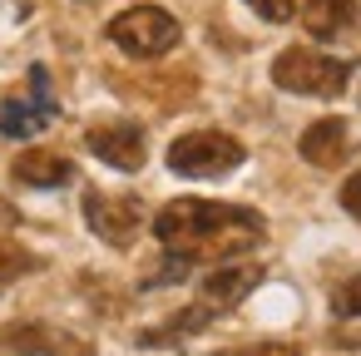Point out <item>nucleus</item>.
Returning <instances> with one entry per match:
<instances>
[{"label":"nucleus","mask_w":361,"mask_h":356,"mask_svg":"<svg viewBox=\"0 0 361 356\" xmlns=\"http://www.w3.org/2000/svg\"><path fill=\"white\" fill-rule=\"evenodd\" d=\"M243 159H247V149L223 129H193L169 144V168L183 178H218V173H233Z\"/></svg>","instance_id":"3"},{"label":"nucleus","mask_w":361,"mask_h":356,"mask_svg":"<svg viewBox=\"0 0 361 356\" xmlns=\"http://www.w3.org/2000/svg\"><path fill=\"white\" fill-rule=\"evenodd\" d=\"M154 238L183 262H233L267 238L257 208L213 203V198H178L154 218Z\"/></svg>","instance_id":"1"},{"label":"nucleus","mask_w":361,"mask_h":356,"mask_svg":"<svg viewBox=\"0 0 361 356\" xmlns=\"http://www.w3.org/2000/svg\"><path fill=\"white\" fill-rule=\"evenodd\" d=\"M0 346L35 351V356H94L90 341H80L70 331H55V326H11V331H0Z\"/></svg>","instance_id":"10"},{"label":"nucleus","mask_w":361,"mask_h":356,"mask_svg":"<svg viewBox=\"0 0 361 356\" xmlns=\"http://www.w3.org/2000/svg\"><path fill=\"white\" fill-rule=\"evenodd\" d=\"M272 85L287 94H317V99H336L351 85V65L307 45H292L272 60Z\"/></svg>","instance_id":"2"},{"label":"nucleus","mask_w":361,"mask_h":356,"mask_svg":"<svg viewBox=\"0 0 361 356\" xmlns=\"http://www.w3.org/2000/svg\"><path fill=\"white\" fill-rule=\"evenodd\" d=\"M124 55H134V60H159V55H169L173 45H178V20L169 16V11H159V6H134V11H124V16H114L109 20V30H104Z\"/></svg>","instance_id":"4"},{"label":"nucleus","mask_w":361,"mask_h":356,"mask_svg":"<svg viewBox=\"0 0 361 356\" xmlns=\"http://www.w3.org/2000/svg\"><path fill=\"white\" fill-rule=\"evenodd\" d=\"M243 6H252L262 20H272V25H282V20H292L297 16V0H243Z\"/></svg>","instance_id":"15"},{"label":"nucleus","mask_w":361,"mask_h":356,"mask_svg":"<svg viewBox=\"0 0 361 356\" xmlns=\"http://www.w3.org/2000/svg\"><path fill=\"white\" fill-rule=\"evenodd\" d=\"M341 208H346V213L361 223V173H351V178L341 183Z\"/></svg>","instance_id":"16"},{"label":"nucleus","mask_w":361,"mask_h":356,"mask_svg":"<svg viewBox=\"0 0 361 356\" xmlns=\"http://www.w3.org/2000/svg\"><path fill=\"white\" fill-rule=\"evenodd\" d=\"M85 149H90L99 164L119 168V173H134V168H144V159H149V144H144V129H139V124H94V129L85 134Z\"/></svg>","instance_id":"6"},{"label":"nucleus","mask_w":361,"mask_h":356,"mask_svg":"<svg viewBox=\"0 0 361 356\" xmlns=\"http://www.w3.org/2000/svg\"><path fill=\"white\" fill-rule=\"evenodd\" d=\"M11 178L25 183V188H65V183H75V164L50 154V149H25L11 164Z\"/></svg>","instance_id":"11"},{"label":"nucleus","mask_w":361,"mask_h":356,"mask_svg":"<svg viewBox=\"0 0 361 356\" xmlns=\"http://www.w3.org/2000/svg\"><path fill=\"white\" fill-rule=\"evenodd\" d=\"M262 282V267L257 262H218L208 277H203V287H198V302L218 317V312H228V307H238L252 287Z\"/></svg>","instance_id":"8"},{"label":"nucleus","mask_w":361,"mask_h":356,"mask_svg":"<svg viewBox=\"0 0 361 356\" xmlns=\"http://www.w3.org/2000/svg\"><path fill=\"white\" fill-rule=\"evenodd\" d=\"M238 356H297V346H287V341H262V346L238 351Z\"/></svg>","instance_id":"17"},{"label":"nucleus","mask_w":361,"mask_h":356,"mask_svg":"<svg viewBox=\"0 0 361 356\" xmlns=\"http://www.w3.org/2000/svg\"><path fill=\"white\" fill-rule=\"evenodd\" d=\"M331 312H336V317H361V277H351V282H341V287H336Z\"/></svg>","instance_id":"14"},{"label":"nucleus","mask_w":361,"mask_h":356,"mask_svg":"<svg viewBox=\"0 0 361 356\" xmlns=\"http://www.w3.org/2000/svg\"><path fill=\"white\" fill-rule=\"evenodd\" d=\"M35 272V257L25 247H16L11 238H0V282H11V277H25Z\"/></svg>","instance_id":"13"},{"label":"nucleus","mask_w":361,"mask_h":356,"mask_svg":"<svg viewBox=\"0 0 361 356\" xmlns=\"http://www.w3.org/2000/svg\"><path fill=\"white\" fill-rule=\"evenodd\" d=\"M85 223L94 238H104L109 247H129L144 228V213L134 198H109V193H85Z\"/></svg>","instance_id":"5"},{"label":"nucleus","mask_w":361,"mask_h":356,"mask_svg":"<svg viewBox=\"0 0 361 356\" xmlns=\"http://www.w3.org/2000/svg\"><path fill=\"white\" fill-rule=\"evenodd\" d=\"M30 90H35V99H0V134L6 139H30L60 114V104L50 99L45 70H30Z\"/></svg>","instance_id":"7"},{"label":"nucleus","mask_w":361,"mask_h":356,"mask_svg":"<svg viewBox=\"0 0 361 356\" xmlns=\"http://www.w3.org/2000/svg\"><path fill=\"white\" fill-rule=\"evenodd\" d=\"M297 149H302V159H307L312 168H341V164L356 154L346 119H317V124H307V134H302Z\"/></svg>","instance_id":"9"},{"label":"nucleus","mask_w":361,"mask_h":356,"mask_svg":"<svg viewBox=\"0 0 361 356\" xmlns=\"http://www.w3.org/2000/svg\"><path fill=\"white\" fill-rule=\"evenodd\" d=\"M351 20H356V0H302V25H307L317 40L341 35Z\"/></svg>","instance_id":"12"},{"label":"nucleus","mask_w":361,"mask_h":356,"mask_svg":"<svg viewBox=\"0 0 361 356\" xmlns=\"http://www.w3.org/2000/svg\"><path fill=\"white\" fill-rule=\"evenodd\" d=\"M80 6H94V0H80Z\"/></svg>","instance_id":"18"}]
</instances>
